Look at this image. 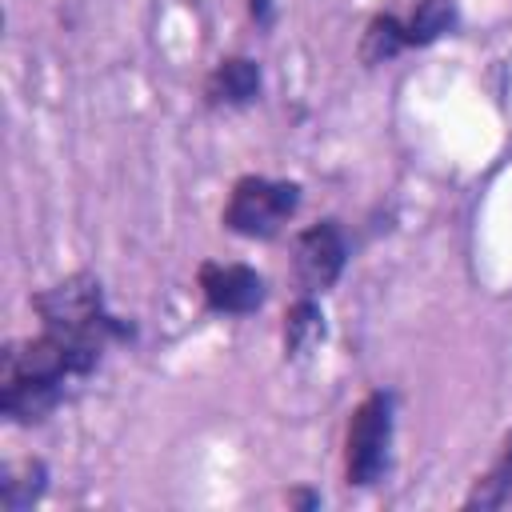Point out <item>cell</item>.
<instances>
[{"instance_id": "6da1fadb", "label": "cell", "mask_w": 512, "mask_h": 512, "mask_svg": "<svg viewBox=\"0 0 512 512\" xmlns=\"http://www.w3.org/2000/svg\"><path fill=\"white\" fill-rule=\"evenodd\" d=\"M100 356L104 348L52 328H44L32 340L8 344L0 352V412L16 424L44 420L60 404L64 380L88 376L100 364Z\"/></svg>"}, {"instance_id": "7a4b0ae2", "label": "cell", "mask_w": 512, "mask_h": 512, "mask_svg": "<svg viewBox=\"0 0 512 512\" xmlns=\"http://www.w3.org/2000/svg\"><path fill=\"white\" fill-rule=\"evenodd\" d=\"M32 308H36L44 328L76 336V340L96 344V348H108L112 340L132 336V324L116 320L104 308V292H100V280L92 272H72L64 280L48 284L44 292L32 296Z\"/></svg>"}, {"instance_id": "3957f363", "label": "cell", "mask_w": 512, "mask_h": 512, "mask_svg": "<svg viewBox=\"0 0 512 512\" xmlns=\"http://www.w3.org/2000/svg\"><path fill=\"white\" fill-rule=\"evenodd\" d=\"M388 448H392V396L384 388L368 392L344 432V480L352 488H372L388 472Z\"/></svg>"}, {"instance_id": "277c9868", "label": "cell", "mask_w": 512, "mask_h": 512, "mask_svg": "<svg viewBox=\"0 0 512 512\" xmlns=\"http://www.w3.org/2000/svg\"><path fill=\"white\" fill-rule=\"evenodd\" d=\"M300 208V184L296 180H268V176H240L224 204V228L248 240L276 236L292 212Z\"/></svg>"}, {"instance_id": "5b68a950", "label": "cell", "mask_w": 512, "mask_h": 512, "mask_svg": "<svg viewBox=\"0 0 512 512\" xmlns=\"http://www.w3.org/2000/svg\"><path fill=\"white\" fill-rule=\"evenodd\" d=\"M348 264V244H344V232L336 220H320V224H308L300 236H296V248H292V276L300 284V296H316V292H328L340 272Z\"/></svg>"}, {"instance_id": "8992f818", "label": "cell", "mask_w": 512, "mask_h": 512, "mask_svg": "<svg viewBox=\"0 0 512 512\" xmlns=\"http://www.w3.org/2000/svg\"><path fill=\"white\" fill-rule=\"evenodd\" d=\"M200 292L212 312L248 316L264 304V276L248 264H200Z\"/></svg>"}, {"instance_id": "52a82bcc", "label": "cell", "mask_w": 512, "mask_h": 512, "mask_svg": "<svg viewBox=\"0 0 512 512\" xmlns=\"http://www.w3.org/2000/svg\"><path fill=\"white\" fill-rule=\"evenodd\" d=\"M204 96H208V104H232V108L252 104L260 96V64L252 56H224L212 68Z\"/></svg>"}, {"instance_id": "ba28073f", "label": "cell", "mask_w": 512, "mask_h": 512, "mask_svg": "<svg viewBox=\"0 0 512 512\" xmlns=\"http://www.w3.org/2000/svg\"><path fill=\"white\" fill-rule=\"evenodd\" d=\"M48 488V464L36 460V456H24V460H12L4 464L0 472V500L8 512H24L32 508Z\"/></svg>"}, {"instance_id": "9c48e42d", "label": "cell", "mask_w": 512, "mask_h": 512, "mask_svg": "<svg viewBox=\"0 0 512 512\" xmlns=\"http://www.w3.org/2000/svg\"><path fill=\"white\" fill-rule=\"evenodd\" d=\"M324 344V312L312 296H300L284 316V356L308 360Z\"/></svg>"}, {"instance_id": "30bf717a", "label": "cell", "mask_w": 512, "mask_h": 512, "mask_svg": "<svg viewBox=\"0 0 512 512\" xmlns=\"http://www.w3.org/2000/svg\"><path fill=\"white\" fill-rule=\"evenodd\" d=\"M400 48H408V36H404V24L392 16V12H376L360 36V64L376 68L384 60H392Z\"/></svg>"}, {"instance_id": "8fae6325", "label": "cell", "mask_w": 512, "mask_h": 512, "mask_svg": "<svg viewBox=\"0 0 512 512\" xmlns=\"http://www.w3.org/2000/svg\"><path fill=\"white\" fill-rule=\"evenodd\" d=\"M452 20H456L452 0H420L404 24V36L408 44H432L452 28Z\"/></svg>"}, {"instance_id": "7c38bea8", "label": "cell", "mask_w": 512, "mask_h": 512, "mask_svg": "<svg viewBox=\"0 0 512 512\" xmlns=\"http://www.w3.org/2000/svg\"><path fill=\"white\" fill-rule=\"evenodd\" d=\"M248 12H252V20L260 28H268L276 20V0H248Z\"/></svg>"}, {"instance_id": "4fadbf2b", "label": "cell", "mask_w": 512, "mask_h": 512, "mask_svg": "<svg viewBox=\"0 0 512 512\" xmlns=\"http://www.w3.org/2000/svg\"><path fill=\"white\" fill-rule=\"evenodd\" d=\"M288 504H292V508H320V492L296 488V492H288Z\"/></svg>"}]
</instances>
